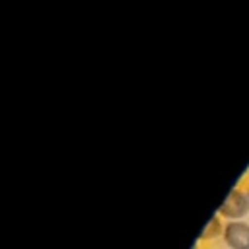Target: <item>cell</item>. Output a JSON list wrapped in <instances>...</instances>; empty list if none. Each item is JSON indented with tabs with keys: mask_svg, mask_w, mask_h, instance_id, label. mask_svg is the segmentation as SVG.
<instances>
[{
	"mask_svg": "<svg viewBox=\"0 0 249 249\" xmlns=\"http://www.w3.org/2000/svg\"><path fill=\"white\" fill-rule=\"evenodd\" d=\"M218 214L222 218H226L228 222H235V220H243L249 214V204H247V195L241 189H231L228 193V196L224 198V202L218 208Z\"/></svg>",
	"mask_w": 249,
	"mask_h": 249,
	"instance_id": "obj_1",
	"label": "cell"
},
{
	"mask_svg": "<svg viewBox=\"0 0 249 249\" xmlns=\"http://www.w3.org/2000/svg\"><path fill=\"white\" fill-rule=\"evenodd\" d=\"M245 195H247V204H249V189L245 191Z\"/></svg>",
	"mask_w": 249,
	"mask_h": 249,
	"instance_id": "obj_4",
	"label": "cell"
},
{
	"mask_svg": "<svg viewBox=\"0 0 249 249\" xmlns=\"http://www.w3.org/2000/svg\"><path fill=\"white\" fill-rule=\"evenodd\" d=\"M191 249H198V245H196V243H195V245H193V247H191Z\"/></svg>",
	"mask_w": 249,
	"mask_h": 249,
	"instance_id": "obj_5",
	"label": "cell"
},
{
	"mask_svg": "<svg viewBox=\"0 0 249 249\" xmlns=\"http://www.w3.org/2000/svg\"><path fill=\"white\" fill-rule=\"evenodd\" d=\"M220 233H224V226H222V216L216 212V214L210 218V222L204 226V230L198 233V241L214 239V237H218Z\"/></svg>",
	"mask_w": 249,
	"mask_h": 249,
	"instance_id": "obj_3",
	"label": "cell"
},
{
	"mask_svg": "<svg viewBox=\"0 0 249 249\" xmlns=\"http://www.w3.org/2000/svg\"><path fill=\"white\" fill-rule=\"evenodd\" d=\"M222 237L230 249H249V224L245 220L228 222L224 224Z\"/></svg>",
	"mask_w": 249,
	"mask_h": 249,
	"instance_id": "obj_2",
	"label": "cell"
}]
</instances>
